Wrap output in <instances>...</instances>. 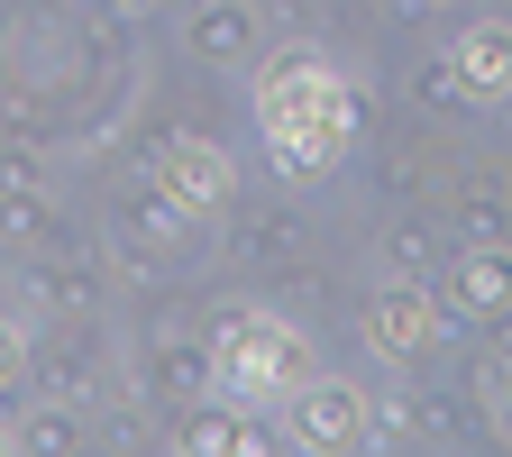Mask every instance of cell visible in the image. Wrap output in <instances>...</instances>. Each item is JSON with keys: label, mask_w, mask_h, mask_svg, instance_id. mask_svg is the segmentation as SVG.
Instances as JSON below:
<instances>
[{"label": "cell", "mask_w": 512, "mask_h": 457, "mask_svg": "<svg viewBox=\"0 0 512 457\" xmlns=\"http://www.w3.org/2000/svg\"><path fill=\"white\" fill-rule=\"evenodd\" d=\"M467 74H476V83H503V74H512V37H503V28H476V37H467Z\"/></svg>", "instance_id": "obj_1"}, {"label": "cell", "mask_w": 512, "mask_h": 457, "mask_svg": "<svg viewBox=\"0 0 512 457\" xmlns=\"http://www.w3.org/2000/svg\"><path fill=\"white\" fill-rule=\"evenodd\" d=\"M311 430H320V439H339V430H348V394H320V412H311Z\"/></svg>", "instance_id": "obj_2"}]
</instances>
